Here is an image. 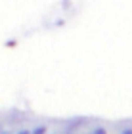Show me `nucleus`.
I'll use <instances>...</instances> for the list:
<instances>
[{
	"instance_id": "obj_1",
	"label": "nucleus",
	"mask_w": 132,
	"mask_h": 134,
	"mask_svg": "<svg viewBox=\"0 0 132 134\" xmlns=\"http://www.w3.org/2000/svg\"><path fill=\"white\" fill-rule=\"evenodd\" d=\"M31 134H46V129L44 126H35V129L31 130Z\"/></svg>"
},
{
	"instance_id": "obj_2",
	"label": "nucleus",
	"mask_w": 132,
	"mask_h": 134,
	"mask_svg": "<svg viewBox=\"0 0 132 134\" xmlns=\"http://www.w3.org/2000/svg\"><path fill=\"white\" fill-rule=\"evenodd\" d=\"M90 134H107V132H105L104 126H96V129H94L92 132H90Z\"/></svg>"
},
{
	"instance_id": "obj_3",
	"label": "nucleus",
	"mask_w": 132,
	"mask_h": 134,
	"mask_svg": "<svg viewBox=\"0 0 132 134\" xmlns=\"http://www.w3.org/2000/svg\"><path fill=\"white\" fill-rule=\"evenodd\" d=\"M121 134H132V129H124V130H123Z\"/></svg>"
},
{
	"instance_id": "obj_4",
	"label": "nucleus",
	"mask_w": 132,
	"mask_h": 134,
	"mask_svg": "<svg viewBox=\"0 0 132 134\" xmlns=\"http://www.w3.org/2000/svg\"><path fill=\"white\" fill-rule=\"evenodd\" d=\"M17 134H31V130H25V129H23V130H19V132H17Z\"/></svg>"
},
{
	"instance_id": "obj_5",
	"label": "nucleus",
	"mask_w": 132,
	"mask_h": 134,
	"mask_svg": "<svg viewBox=\"0 0 132 134\" xmlns=\"http://www.w3.org/2000/svg\"><path fill=\"white\" fill-rule=\"evenodd\" d=\"M0 134H8V132H0Z\"/></svg>"
}]
</instances>
